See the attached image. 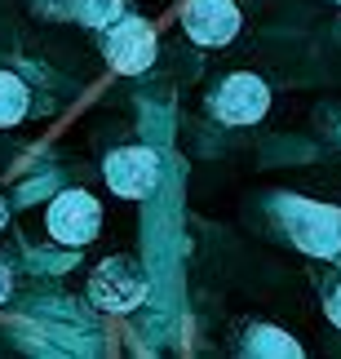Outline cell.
Returning <instances> with one entry per match:
<instances>
[{"instance_id":"1","label":"cell","mask_w":341,"mask_h":359,"mask_svg":"<svg viewBox=\"0 0 341 359\" xmlns=\"http://www.w3.org/2000/svg\"><path fill=\"white\" fill-rule=\"evenodd\" d=\"M293 244L310 257H337L341 253V209L319 200H288L284 204Z\"/></svg>"},{"instance_id":"3","label":"cell","mask_w":341,"mask_h":359,"mask_svg":"<svg viewBox=\"0 0 341 359\" xmlns=\"http://www.w3.org/2000/svg\"><path fill=\"white\" fill-rule=\"evenodd\" d=\"M45 226H49V236L58 244L85 248L93 236H98V226H102V209H98V200H93L89 191H67V196H58L49 204Z\"/></svg>"},{"instance_id":"14","label":"cell","mask_w":341,"mask_h":359,"mask_svg":"<svg viewBox=\"0 0 341 359\" xmlns=\"http://www.w3.org/2000/svg\"><path fill=\"white\" fill-rule=\"evenodd\" d=\"M337 5H341V0H337Z\"/></svg>"},{"instance_id":"6","label":"cell","mask_w":341,"mask_h":359,"mask_svg":"<svg viewBox=\"0 0 341 359\" xmlns=\"http://www.w3.org/2000/svg\"><path fill=\"white\" fill-rule=\"evenodd\" d=\"M106 182H111V191H116V196H125V200H146L155 191V182H160L155 151H146V147L116 151V156L106 160Z\"/></svg>"},{"instance_id":"9","label":"cell","mask_w":341,"mask_h":359,"mask_svg":"<svg viewBox=\"0 0 341 359\" xmlns=\"http://www.w3.org/2000/svg\"><path fill=\"white\" fill-rule=\"evenodd\" d=\"M27 116V85L18 76L0 72V129H9V124H18Z\"/></svg>"},{"instance_id":"4","label":"cell","mask_w":341,"mask_h":359,"mask_svg":"<svg viewBox=\"0 0 341 359\" xmlns=\"http://www.w3.org/2000/svg\"><path fill=\"white\" fill-rule=\"evenodd\" d=\"M106 62H111L116 72H125V76L146 72V67L155 62V27L146 18L120 13V18L106 27Z\"/></svg>"},{"instance_id":"12","label":"cell","mask_w":341,"mask_h":359,"mask_svg":"<svg viewBox=\"0 0 341 359\" xmlns=\"http://www.w3.org/2000/svg\"><path fill=\"white\" fill-rule=\"evenodd\" d=\"M5 297H9V271L0 266V302H5Z\"/></svg>"},{"instance_id":"7","label":"cell","mask_w":341,"mask_h":359,"mask_svg":"<svg viewBox=\"0 0 341 359\" xmlns=\"http://www.w3.org/2000/svg\"><path fill=\"white\" fill-rule=\"evenodd\" d=\"M182 27H186V36L195 40V45L217 49V45H226V40H235L239 9H235V0H186Z\"/></svg>"},{"instance_id":"11","label":"cell","mask_w":341,"mask_h":359,"mask_svg":"<svg viewBox=\"0 0 341 359\" xmlns=\"http://www.w3.org/2000/svg\"><path fill=\"white\" fill-rule=\"evenodd\" d=\"M328 320H333V324L341 328V284L333 288V297H328Z\"/></svg>"},{"instance_id":"8","label":"cell","mask_w":341,"mask_h":359,"mask_svg":"<svg viewBox=\"0 0 341 359\" xmlns=\"http://www.w3.org/2000/svg\"><path fill=\"white\" fill-rule=\"evenodd\" d=\"M244 351H249V355H279V359L284 355H288V359L302 355V346H297L288 333H279V328H253L249 341H244Z\"/></svg>"},{"instance_id":"10","label":"cell","mask_w":341,"mask_h":359,"mask_svg":"<svg viewBox=\"0 0 341 359\" xmlns=\"http://www.w3.org/2000/svg\"><path fill=\"white\" fill-rule=\"evenodd\" d=\"M120 13H125V0H76V18L93 32H106Z\"/></svg>"},{"instance_id":"13","label":"cell","mask_w":341,"mask_h":359,"mask_svg":"<svg viewBox=\"0 0 341 359\" xmlns=\"http://www.w3.org/2000/svg\"><path fill=\"white\" fill-rule=\"evenodd\" d=\"M5 217H9V209H5V200H0V226H5Z\"/></svg>"},{"instance_id":"5","label":"cell","mask_w":341,"mask_h":359,"mask_svg":"<svg viewBox=\"0 0 341 359\" xmlns=\"http://www.w3.org/2000/svg\"><path fill=\"white\" fill-rule=\"evenodd\" d=\"M266 107H270V89L249 72L226 76L222 89H217V98H213L217 120H226V124H257L266 116Z\"/></svg>"},{"instance_id":"2","label":"cell","mask_w":341,"mask_h":359,"mask_svg":"<svg viewBox=\"0 0 341 359\" xmlns=\"http://www.w3.org/2000/svg\"><path fill=\"white\" fill-rule=\"evenodd\" d=\"M89 297L102 311H133L146 297V271L133 257H106L89 280Z\"/></svg>"}]
</instances>
